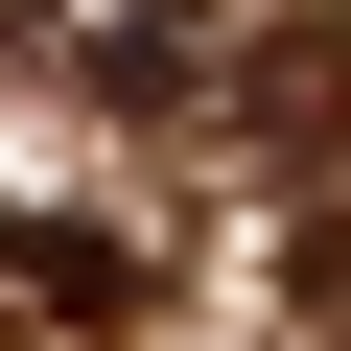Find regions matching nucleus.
Segmentation results:
<instances>
[{
    "label": "nucleus",
    "mask_w": 351,
    "mask_h": 351,
    "mask_svg": "<svg viewBox=\"0 0 351 351\" xmlns=\"http://www.w3.org/2000/svg\"><path fill=\"white\" fill-rule=\"evenodd\" d=\"M141 304H164L141 234H94V211H0V351H117Z\"/></svg>",
    "instance_id": "2"
},
{
    "label": "nucleus",
    "mask_w": 351,
    "mask_h": 351,
    "mask_svg": "<svg viewBox=\"0 0 351 351\" xmlns=\"http://www.w3.org/2000/svg\"><path fill=\"white\" fill-rule=\"evenodd\" d=\"M0 47H24L47 94H94V117H211V0H0Z\"/></svg>",
    "instance_id": "1"
},
{
    "label": "nucleus",
    "mask_w": 351,
    "mask_h": 351,
    "mask_svg": "<svg viewBox=\"0 0 351 351\" xmlns=\"http://www.w3.org/2000/svg\"><path fill=\"white\" fill-rule=\"evenodd\" d=\"M211 141H234V164H304V141H351V24H258V47L211 71Z\"/></svg>",
    "instance_id": "3"
}]
</instances>
